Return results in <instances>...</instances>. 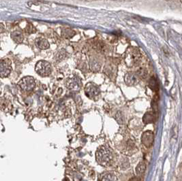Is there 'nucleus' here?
<instances>
[{
	"label": "nucleus",
	"mask_w": 182,
	"mask_h": 181,
	"mask_svg": "<svg viewBox=\"0 0 182 181\" xmlns=\"http://www.w3.org/2000/svg\"><path fill=\"white\" fill-rule=\"evenodd\" d=\"M141 59V53L139 51V50L130 47L128 48L126 53H125V63L128 67H131L133 66H136L140 62Z\"/></svg>",
	"instance_id": "2"
},
{
	"label": "nucleus",
	"mask_w": 182,
	"mask_h": 181,
	"mask_svg": "<svg viewBox=\"0 0 182 181\" xmlns=\"http://www.w3.org/2000/svg\"><path fill=\"white\" fill-rule=\"evenodd\" d=\"M85 92L87 96L90 99H95L98 97L100 94V90L97 85L94 83H90L86 84L85 88Z\"/></svg>",
	"instance_id": "4"
},
{
	"label": "nucleus",
	"mask_w": 182,
	"mask_h": 181,
	"mask_svg": "<svg viewBox=\"0 0 182 181\" xmlns=\"http://www.w3.org/2000/svg\"><path fill=\"white\" fill-rule=\"evenodd\" d=\"M19 85L23 91H30L33 90L35 87V80L33 77L26 76L20 81Z\"/></svg>",
	"instance_id": "5"
},
{
	"label": "nucleus",
	"mask_w": 182,
	"mask_h": 181,
	"mask_svg": "<svg viewBox=\"0 0 182 181\" xmlns=\"http://www.w3.org/2000/svg\"><path fill=\"white\" fill-rule=\"evenodd\" d=\"M105 73H106L107 75L109 77H112L115 76L117 72V67L115 65H113L112 63L107 65L106 67H105Z\"/></svg>",
	"instance_id": "11"
},
{
	"label": "nucleus",
	"mask_w": 182,
	"mask_h": 181,
	"mask_svg": "<svg viewBox=\"0 0 182 181\" xmlns=\"http://www.w3.org/2000/svg\"><path fill=\"white\" fill-rule=\"evenodd\" d=\"M11 38L16 43H21L23 40V36L22 33L19 31H15L10 35Z\"/></svg>",
	"instance_id": "12"
},
{
	"label": "nucleus",
	"mask_w": 182,
	"mask_h": 181,
	"mask_svg": "<svg viewBox=\"0 0 182 181\" xmlns=\"http://www.w3.org/2000/svg\"><path fill=\"white\" fill-rule=\"evenodd\" d=\"M90 68L94 72H98V71L100 69V64L98 62V61L95 58H92L90 60Z\"/></svg>",
	"instance_id": "13"
},
{
	"label": "nucleus",
	"mask_w": 182,
	"mask_h": 181,
	"mask_svg": "<svg viewBox=\"0 0 182 181\" xmlns=\"http://www.w3.org/2000/svg\"><path fill=\"white\" fill-rule=\"evenodd\" d=\"M11 61L9 59L0 60V77L8 76L12 71Z\"/></svg>",
	"instance_id": "6"
},
{
	"label": "nucleus",
	"mask_w": 182,
	"mask_h": 181,
	"mask_svg": "<svg viewBox=\"0 0 182 181\" xmlns=\"http://www.w3.org/2000/svg\"><path fill=\"white\" fill-rule=\"evenodd\" d=\"M153 140H154V136L152 131H146L142 134L141 143L145 147L147 148L151 147L153 144Z\"/></svg>",
	"instance_id": "7"
},
{
	"label": "nucleus",
	"mask_w": 182,
	"mask_h": 181,
	"mask_svg": "<svg viewBox=\"0 0 182 181\" xmlns=\"http://www.w3.org/2000/svg\"><path fill=\"white\" fill-rule=\"evenodd\" d=\"M36 72L42 76H49L51 73V66L47 61H40L36 63L35 68Z\"/></svg>",
	"instance_id": "3"
},
{
	"label": "nucleus",
	"mask_w": 182,
	"mask_h": 181,
	"mask_svg": "<svg viewBox=\"0 0 182 181\" xmlns=\"http://www.w3.org/2000/svg\"><path fill=\"white\" fill-rule=\"evenodd\" d=\"M139 78L136 74V73L128 72L126 74L124 78L125 83H126L127 86L133 87L137 85L139 83Z\"/></svg>",
	"instance_id": "8"
},
{
	"label": "nucleus",
	"mask_w": 182,
	"mask_h": 181,
	"mask_svg": "<svg viewBox=\"0 0 182 181\" xmlns=\"http://www.w3.org/2000/svg\"><path fill=\"white\" fill-rule=\"evenodd\" d=\"M149 88L154 91H158L159 89V86L158 83L157 82V80L155 77H151L150 79L149 80Z\"/></svg>",
	"instance_id": "14"
},
{
	"label": "nucleus",
	"mask_w": 182,
	"mask_h": 181,
	"mask_svg": "<svg viewBox=\"0 0 182 181\" xmlns=\"http://www.w3.org/2000/svg\"><path fill=\"white\" fill-rule=\"evenodd\" d=\"M96 157L99 164L102 166H108L113 160V152L108 146L104 145L96 151Z\"/></svg>",
	"instance_id": "1"
},
{
	"label": "nucleus",
	"mask_w": 182,
	"mask_h": 181,
	"mask_svg": "<svg viewBox=\"0 0 182 181\" xmlns=\"http://www.w3.org/2000/svg\"><path fill=\"white\" fill-rule=\"evenodd\" d=\"M139 79H145L146 77L147 76V71L145 68H143V67H141L139 68L136 73Z\"/></svg>",
	"instance_id": "18"
},
{
	"label": "nucleus",
	"mask_w": 182,
	"mask_h": 181,
	"mask_svg": "<svg viewBox=\"0 0 182 181\" xmlns=\"http://www.w3.org/2000/svg\"><path fill=\"white\" fill-rule=\"evenodd\" d=\"M67 87L70 89H77L78 88V83L75 79H70L69 81H67Z\"/></svg>",
	"instance_id": "16"
},
{
	"label": "nucleus",
	"mask_w": 182,
	"mask_h": 181,
	"mask_svg": "<svg viewBox=\"0 0 182 181\" xmlns=\"http://www.w3.org/2000/svg\"><path fill=\"white\" fill-rule=\"evenodd\" d=\"M100 181H117V177L112 173H106L102 176Z\"/></svg>",
	"instance_id": "15"
},
{
	"label": "nucleus",
	"mask_w": 182,
	"mask_h": 181,
	"mask_svg": "<svg viewBox=\"0 0 182 181\" xmlns=\"http://www.w3.org/2000/svg\"><path fill=\"white\" fill-rule=\"evenodd\" d=\"M3 31H4V27L3 26V25L0 24V33L2 32Z\"/></svg>",
	"instance_id": "20"
},
{
	"label": "nucleus",
	"mask_w": 182,
	"mask_h": 181,
	"mask_svg": "<svg viewBox=\"0 0 182 181\" xmlns=\"http://www.w3.org/2000/svg\"><path fill=\"white\" fill-rule=\"evenodd\" d=\"M156 119L155 117V113L152 112H147L144 115L143 117H142V121L145 124H149L152 123Z\"/></svg>",
	"instance_id": "10"
},
{
	"label": "nucleus",
	"mask_w": 182,
	"mask_h": 181,
	"mask_svg": "<svg viewBox=\"0 0 182 181\" xmlns=\"http://www.w3.org/2000/svg\"><path fill=\"white\" fill-rule=\"evenodd\" d=\"M35 45L41 50H45L49 48V42L44 38H38L35 40Z\"/></svg>",
	"instance_id": "9"
},
{
	"label": "nucleus",
	"mask_w": 182,
	"mask_h": 181,
	"mask_svg": "<svg viewBox=\"0 0 182 181\" xmlns=\"http://www.w3.org/2000/svg\"><path fill=\"white\" fill-rule=\"evenodd\" d=\"M129 181H140V179H139L138 177H133V178H131Z\"/></svg>",
	"instance_id": "19"
},
{
	"label": "nucleus",
	"mask_w": 182,
	"mask_h": 181,
	"mask_svg": "<svg viewBox=\"0 0 182 181\" xmlns=\"http://www.w3.org/2000/svg\"><path fill=\"white\" fill-rule=\"evenodd\" d=\"M146 170V165L144 162L139 163L136 168V172L138 176H140L144 173Z\"/></svg>",
	"instance_id": "17"
}]
</instances>
